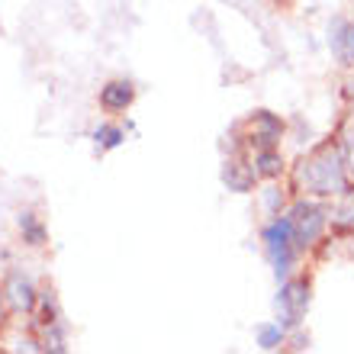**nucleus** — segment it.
Returning <instances> with one entry per match:
<instances>
[{
  "mask_svg": "<svg viewBox=\"0 0 354 354\" xmlns=\"http://www.w3.org/2000/svg\"><path fill=\"white\" fill-rule=\"evenodd\" d=\"M93 145H97V151H116L126 142V129L122 126H116V122H100L97 129L91 132Z\"/></svg>",
  "mask_w": 354,
  "mask_h": 354,
  "instance_id": "15",
  "label": "nucleus"
},
{
  "mask_svg": "<svg viewBox=\"0 0 354 354\" xmlns=\"http://www.w3.org/2000/svg\"><path fill=\"white\" fill-rule=\"evenodd\" d=\"M223 184L232 194H252L254 187H258V177H254L252 165H245L242 158H229L223 168Z\"/></svg>",
  "mask_w": 354,
  "mask_h": 354,
  "instance_id": "9",
  "label": "nucleus"
},
{
  "mask_svg": "<svg viewBox=\"0 0 354 354\" xmlns=\"http://www.w3.org/2000/svg\"><path fill=\"white\" fill-rule=\"evenodd\" d=\"M258 200H261V213L268 216H280L287 213L283 209V203H287V196H283V187L277 184V180H264V187H258Z\"/></svg>",
  "mask_w": 354,
  "mask_h": 354,
  "instance_id": "14",
  "label": "nucleus"
},
{
  "mask_svg": "<svg viewBox=\"0 0 354 354\" xmlns=\"http://www.w3.org/2000/svg\"><path fill=\"white\" fill-rule=\"evenodd\" d=\"M97 103H100L103 113L122 116V113H129L132 103H136V84H132L129 77H113V81H106V84L100 87Z\"/></svg>",
  "mask_w": 354,
  "mask_h": 354,
  "instance_id": "7",
  "label": "nucleus"
},
{
  "mask_svg": "<svg viewBox=\"0 0 354 354\" xmlns=\"http://www.w3.org/2000/svg\"><path fill=\"white\" fill-rule=\"evenodd\" d=\"M261 242H264V254H268L270 268H274V277L287 280L290 274H293V268H297V258H299L297 239H293V223H290L287 213L270 216L268 223H264Z\"/></svg>",
  "mask_w": 354,
  "mask_h": 354,
  "instance_id": "2",
  "label": "nucleus"
},
{
  "mask_svg": "<svg viewBox=\"0 0 354 354\" xmlns=\"http://www.w3.org/2000/svg\"><path fill=\"white\" fill-rule=\"evenodd\" d=\"M297 184L313 196H338L348 187L345 155L332 145H322L297 165Z\"/></svg>",
  "mask_w": 354,
  "mask_h": 354,
  "instance_id": "1",
  "label": "nucleus"
},
{
  "mask_svg": "<svg viewBox=\"0 0 354 354\" xmlns=\"http://www.w3.org/2000/svg\"><path fill=\"white\" fill-rule=\"evenodd\" d=\"M328 48L338 58V65L354 68V19L338 17L328 26Z\"/></svg>",
  "mask_w": 354,
  "mask_h": 354,
  "instance_id": "8",
  "label": "nucleus"
},
{
  "mask_svg": "<svg viewBox=\"0 0 354 354\" xmlns=\"http://www.w3.org/2000/svg\"><path fill=\"white\" fill-rule=\"evenodd\" d=\"M309 309V280L303 277H293L290 274L287 280H280V290H277V322L287 326L290 332L303 322Z\"/></svg>",
  "mask_w": 354,
  "mask_h": 354,
  "instance_id": "5",
  "label": "nucleus"
},
{
  "mask_svg": "<svg viewBox=\"0 0 354 354\" xmlns=\"http://www.w3.org/2000/svg\"><path fill=\"white\" fill-rule=\"evenodd\" d=\"M338 196H342V200H338V206L328 213V225L338 229V232H354V187H345Z\"/></svg>",
  "mask_w": 354,
  "mask_h": 354,
  "instance_id": "12",
  "label": "nucleus"
},
{
  "mask_svg": "<svg viewBox=\"0 0 354 354\" xmlns=\"http://www.w3.org/2000/svg\"><path fill=\"white\" fill-rule=\"evenodd\" d=\"M254 342L261 351H277L290 342V328L280 326V322H261V326L254 328Z\"/></svg>",
  "mask_w": 354,
  "mask_h": 354,
  "instance_id": "13",
  "label": "nucleus"
},
{
  "mask_svg": "<svg viewBox=\"0 0 354 354\" xmlns=\"http://www.w3.org/2000/svg\"><path fill=\"white\" fill-rule=\"evenodd\" d=\"M287 216L293 223V239H297L299 252H309L328 229V209L316 200H297L287 209Z\"/></svg>",
  "mask_w": 354,
  "mask_h": 354,
  "instance_id": "3",
  "label": "nucleus"
},
{
  "mask_svg": "<svg viewBox=\"0 0 354 354\" xmlns=\"http://www.w3.org/2000/svg\"><path fill=\"white\" fill-rule=\"evenodd\" d=\"M268 3H274V7H290L293 0H268Z\"/></svg>",
  "mask_w": 354,
  "mask_h": 354,
  "instance_id": "17",
  "label": "nucleus"
},
{
  "mask_svg": "<svg viewBox=\"0 0 354 354\" xmlns=\"http://www.w3.org/2000/svg\"><path fill=\"white\" fill-rule=\"evenodd\" d=\"M3 299H7L10 313H26V316H32V313H36V303H39V290L26 274L10 270L7 280H3Z\"/></svg>",
  "mask_w": 354,
  "mask_h": 354,
  "instance_id": "6",
  "label": "nucleus"
},
{
  "mask_svg": "<svg viewBox=\"0 0 354 354\" xmlns=\"http://www.w3.org/2000/svg\"><path fill=\"white\" fill-rule=\"evenodd\" d=\"M239 132H245V139H239L242 149H277L280 139H283V120L270 110H254L239 126Z\"/></svg>",
  "mask_w": 354,
  "mask_h": 354,
  "instance_id": "4",
  "label": "nucleus"
},
{
  "mask_svg": "<svg viewBox=\"0 0 354 354\" xmlns=\"http://www.w3.org/2000/svg\"><path fill=\"white\" fill-rule=\"evenodd\" d=\"M252 168L258 180H280V174L287 171V161L280 155V145L277 149H254Z\"/></svg>",
  "mask_w": 354,
  "mask_h": 354,
  "instance_id": "10",
  "label": "nucleus"
},
{
  "mask_svg": "<svg viewBox=\"0 0 354 354\" xmlns=\"http://www.w3.org/2000/svg\"><path fill=\"white\" fill-rule=\"evenodd\" d=\"M3 306H7V299H3V283H0V322H3Z\"/></svg>",
  "mask_w": 354,
  "mask_h": 354,
  "instance_id": "16",
  "label": "nucleus"
},
{
  "mask_svg": "<svg viewBox=\"0 0 354 354\" xmlns=\"http://www.w3.org/2000/svg\"><path fill=\"white\" fill-rule=\"evenodd\" d=\"M17 229H19V235H23V242H26L29 248H42V245H48V229H46V223H42V219H39L32 209H19Z\"/></svg>",
  "mask_w": 354,
  "mask_h": 354,
  "instance_id": "11",
  "label": "nucleus"
}]
</instances>
